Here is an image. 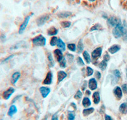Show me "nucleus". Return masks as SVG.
<instances>
[{
	"mask_svg": "<svg viewBox=\"0 0 127 120\" xmlns=\"http://www.w3.org/2000/svg\"><path fill=\"white\" fill-rule=\"evenodd\" d=\"M127 30L121 23H119L116 27H114L113 30V34L115 38H120L124 36Z\"/></svg>",
	"mask_w": 127,
	"mask_h": 120,
	"instance_id": "obj_1",
	"label": "nucleus"
},
{
	"mask_svg": "<svg viewBox=\"0 0 127 120\" xmlns=\"http://www.w3.org/2000/svg\"><path fill=\"white\" fill-rule=\"evenodd\" d=\"M32 42L33 45L36 46H45L46 45V38L43 36L39 35L34 37L33 39H32Z\"/></svg>",
	"mask_w": 127,
	"mask_h": 120,
	"instance_id": "obj_2",
	"label": "nucleus"
},
{
	"mask_svg": "<svg viewBox=\"0 0 127 120\" xmlns=\"http://www.w3.org/2000/svg\"><path fill=\"white\" fill-rule=\"evenodd\" d=\"M31 17V15H28L27 16L26 18H25L24 20V21L21 23V25L19 27V33L20 34H22L24 32V30H26V27H28V25L29 22V20H30Z\"/></svg>",
	"mask_w": 127,
	"mask_h": 120,
	"instance_id": "obj_3",
	"label": "nucleus"
},
{
	"mask_svg": "<svg viewBox=\"0 0 127 120\" xmlns=\"http://www.w3.org/2000/svg\"><path fill=\"white\" fill-rule=\"evenodd\" d=\"M15 91V89L13 87H9L8 89H7L6 90H4L3 92V94H2V97H3V98L4 100H8L10 98V97L12 96V94L14 93Z\"/></svg>",
	"mask_w": 127,
	"mask_h": 120,
	"instance_id": "obj_4",
	"label": "nucleus"
},
{
	"mask_svg": "<svg viewBox=\"0 0 127 120\" xmlns=\"http://www.w3.org/2000/svg\"><path fill=\"white\" fill-rule=\"evenodd\" d=\"M107 23L111 27H116L119 23H121V20L116 17H110L107 19Z\"/></svg>",
	"mask_w": 127,
	"mask_h": 120,
	"instance_id": "obj_5",
	"label": "nucleus"
},
{
	"mask_svg": "<svg viewBox=\"0 0 127 120\" xmlns=\"http://www.w3.org/2000/svg\"><path fill=\"white\" fill-rule=\"evenodd\" d=\"M50 19L49 15L45 14L43 15L40 16L38 18L37 20H36V23L38 26H42L45 23H46L48 20Z\"/></svg>",
	"mask_w": 127,
	"mask_h": 120,
	"instance_id": "obj_6",
	"label": "nucleus"
},
{
	"mask_svg": "<svg viewBox=\"0 0 127 120\" xmlns=\"http://www.w3.org/2000/svg\"><path fill=\"white\" fill-rule=\"evenodd\" d=\"M102 53V48L100 47H97L92 53V58L94 60H97L101 56Z\"/></svg>",
	"mask_w": 127,
	"mask_h": 120,
	"instance_id": "obj_7",
	"label": "nucleus"
},
{
	"mask_svg": "<svg viewBox=\"0 0 127 120\" xmlns=\"http://www.w3.org/2000/svg\"><path fill=\"white\" fill-rule=\"evenodd\" d=\"M50 91L51 90L49 87L43 86V87H41L39 88V92H40L41 94L42 97H43V98L47 97V96L50 93Z\"/></svg>",
	"mask_w": 127,
	"mask_h": 120,
	"instance_id": "obj_8",
	"label": "nucleus"
},
{
	"mask_svg": "<svg viewBox=\"0 0 127 120\" xmlns=\"http://www.w3.org/2000/svg\"><path fill=\"white\" fill-rule=\"evenodd\" d=\"M20 76H21V73L19 72H16L15 73H13L12 75V77H11V83L12 85H15L17 83L18 81H19V79L20 78Z\"/></svg>",
	"mask_w": 127,
	"mask_h": 120,
	"instance_id": "obj_9",
	"label": "nucleus"
},
{
	"mask_svg": "<svg viewBox=\"0 0 127 120\" xmlns=\"http://www.w3.org/2000/svg\"><path fill=\"white\" fill-rule=\"evenodd\" d=\"M113 93H114L115 97L118 100H120V99H121L122 98V96H123V91H122V89L120 87H118V86H117V87H116L114 88V90H113Z\"/></svg>",
	"mask_w": 127,
	"mask_h": 120,
	"instance_id": "obj_10",
	"label": "nucleus"
},
{
	"mask_svg": "<svg viewBox=\"0 0 127 120\" xmlns=\"http://www.w3.org/2000/svg\"><path fill=\"white\" fill-rule=\"evenodd\" d=\"M88 87L91 90H95L97 89V81L95 78H92L88 81Z\"/></svg>",
	"mask_w": 127,
	"mask_h": 120,
	"instance_id": "obj_11",
	"label": "nucleus"
},
{
	"mask_svg": "<svg viewBox=\"0 0 127 120\" xmlns=\"http://www.w3.org/2000/svg\"><path fill=\"white\" fill-rule=\"evenodd\" d=\"M52 79H53V73L51 71H50L46 74V78H45L43 81V84L51 85L52 83Z\"/></svg>",
	"mask_w": 127,
	"mask_h": 120,
	"instance_id": "obj_12",
	"label": "nucleus"
},
{
	"mask_svg": "<svg viewBox=\"0 0 127 120\" xmlns=\"http://www.w3.org/2000/svg\"><path fill=\"white\" fill-rule=\"evenodd\" d=\"M72 15V13L69 11H64L57 13V17L60 19H67Z\"/></svg>",
	"mask_w": 127,
	"mask_h": 120,
	"instance_id": "obj_13",
	"label": "nucleus"
},
{
	"mask_svg": "<svg viewBox=\"0 0 127 120\" xmlns=\"http://www.w3.org/2000/svg\"><path fill=\"white\" fill-rule=\"evenodd\" d=\"M54 55H55V58H56L57 61L59 63L64 58L62 51L61 50H60V49H55V50L54 51Z\"/></svg>",
	"mask_w": 127,
	"mask_h": 120,
	"instance_id": "obj_14",
	"label": "nucleus"
},
{
	"mask_svg": "<svg viewBox=\"0 0 127 120\" xmlns=\"http://www.w3.org/2000/svg\"><path fill=\"white\" fill-rule=\"evenodd\" d=\"M17 113V106H16L15 105L12 104V106H10L7 114L8 116L12 117V116H13L14 114H15Z\"/></svg>",
	"mask_w": 127,
	"mask_h": 120,
	"instance_id": "obj_15",
	"label": "nucleus"
},
{
	"mask_svg": "<svg viewBox=\"0 0 127 120\" xmlns=\"http://www.w3.org/2000/svg\"><path fill=\"white\" fill-rule=\"evenodd\" d=\"M67 77V73L64 71H59L57 73V80L58 82L60 83L63 81Z\"/></svg>",
	"mask_w": 127,
	"mask_h": 120,
	"instance_id": "obj_16",
	"label": "nucleus"
},
{
	"mask_svg": "<svg viewBox=\"0 0 127 120\" xmlns=\"http://www.w3.org/2000/svg\"><path fill=\"white\" fill-rule=\"evenodd\" d=\"M120 49H121L120 46H119V45L118 44H114L112 46H111V47L108 49V51L111 54H113L116 53L117 52H118L120 50Z\"/></svg>",
	"mask_w": 127,
	"mask_h": 120,
	"instance_id": "obj_17",
	"label": "nucleus"
},
{
	"mask_svg": "<svg viewBox=\"0 0 127 120\" xmlns=\"http://www.w3.org/2000/svg\"><path fill=\"white\" fill-rule=\"evenodd\" d=\"M26 43L24 41H20L17 42V44L13 45L12 47H10V49L11 50H13V49H17L21 48V47H26Z\"/></svg>",
	"mask_w": 127,
	"mask_h": 120,
	"instance_id": "obj_18",
	"label": "nucleus"
},
{
	"mask_svg": "<svg viewBox=\"0 0 127 120\" xmlns=\"http://www.w3.org/2000/svg\"><path fill=\"white\" fill-rule=\"evenodd\" d=\"M93 100L94 102L95 103V104H98L100 101V94L98 92H95L93 94Z\"/></svg>",
	"mask_w": 127,
	"mask_h": 120,
	"instance_id": "obj_19",
	"label": "nucleus"
},
{
	"mask_svg": "<svg viewBox=\"0 0 127 120\" xmlns=\"http://www.w3.org/2000/svg\"><path fill=\"white\" fill-rule=\"evenodd\" d=\"M58 32H59V30L54 27H50L47 32L48 35L50 36H55V35L57 34Z\"/></svg>",
	"mask_w": 127,
	"mask_h": 120,
	"instance_id": "obj_20",
	"label": "nucleus"
},
{
	"mask_svg": "<svg viewBox=\"0 0 127 120\" xmlns=\"http://www.w3.org/2000/svg\"><path fill=\"white\" fill-rule=\"evenodd\" d=\"M57 46L59 48L60 50H61L62 51H65V49H66V46H65V44L64 43V42L62 40H61V39H59L57 42Z\"/></svg>",
	"mask_w": 127,
	"mask_h": 120,
	"instance_id": "obj_21",
	"label": "nucleus"
},
{
	"mask_svg": "<svg viewBox=\"0 0 127 120\" xmlns=\"http://www.w3.org/2000/svg\"><path fill=\"white\" fill-rule=\"evenodd\" d=\"M91 104H92V102H91V100H90V99L89 98L87 97H84L83 99V101H82L83 106L85 107H86V108H87V107H90V106H91Z\"/></svg>",
	"mask_w": 127,
	"mask_h": 120,
	"instance_id": "obj_22",
	"label": "nucleus"
},
{
	"mask_svg": "<svg viewBox=\"0 0 127 120\" xmlns=\"http://www.w3.org/2000/svg\"><path fill=\"white\" fill-rule=\"evenodd\" d=\"M119 111L121 113L123 114H125L127 113V103L124 102L122 103L120 105V107H119Z\"/></svg>",
	"mask_w": 127,
	"mask_h": 120,
	"instance_id": "obj_23",
	"label": "nucleus"
},
{
	"mask_svg": "<svg viewBox=\"0 0 127 120\" xmlns=\"http://www.w3.org/2000/svg\"><path fill=\"white\" fill-rule=\"evenodd\" d=\"M94 111V107H87L83 111V114L85 116H89L90 114H92Z\"/></svg>",
	"mask_w": 127,
	"mask_h": 120,
	"instance_id": "obj_24",
	"label": "nucleus"
},
{
	"mask_svg": "<svg viewBox=\"0 0 127 120\" xmlns=\"http://www.w3.org/2000/svg\"><path fill=\"white\" fill-rule=\"evenodd\" d=\"M83 55L84 59H85V60L86 61V62H87L88 64L90 63V62H91V57H90V55L89 53H88V51H85L83 52Z\"/></svg>",
	"mask_w": 127,
	"mask_h": 120,
	"instance_id": "obj_25",
	"label": "nucleus"
},
{
	"mask_svg": "<svg viewBox=\"0 0 127 120\" xmlns=\"http://www.w3.org/2000/svg\"><path fill=\"white\" fill-rule=\"evenodd\" d=\"M77 50H78V53L80 54L83 51V40H79V42L78 44V47H77Z\"/></svg>",
	"mask_w": 127,
	"mask_h": 120,
	"instance_id": "obj_26",
	"label": "nucleus"
},
{
	"mask_svg": "<svg viewBox=\"0 0 127 120\" xmlns=\"http://www.w3.org/2000/svg\"><path fill=\"white\" fill-rule=\"evenodd\" d=\"M48 61H49V65L50 67H54V65H55V62H54V60L53 57H52V55L51 53H48Z\"/></svg>",
	"mask_w": 127,
	"mask_h": 120,
	"instance_id": "obj_27",
	"label": "nucleus"
},
{
	"mask_svg": "<svg viewBox=\"0 0 127 120\" xmlns=\"http://www.w3.org/2000/svg\"><path fill=\"white\" fill-rule=\"evenodd\" d=\"M107 66V62L105 61L104 60L102 61L99 63V64H98V67H99V68L101 70H102V71H104V70L106 69Z\"/></svg>",
	"mask_w": 127,
	"mask_h": 120,
	"instance_id": "obj_28",
	"label": "nucleus"
},
{
	"mask_svg": "<svg viewBox=\"0 0 127 120\" xmlns=\"http://www.w3.org/2000/svg\"><path fill=\"white\" fill-rule=\"evenodd\" d=\"M61 25L62 27L66 29V28H69V27L71 25V22L69 21H67V20L62 21L61 22Z\"/></svg>",
	"mask_w": 127,
	"mask_h": 120,
	"instance_id": "obj_29",
	"label": "nucleus"
},
{
	"mask_svg": "<svg viewBox=\"0 0 127 120\" xmlns=\"http://www.w3.org/2000/svg\"><path fill=\"white\" fill-rule=\"evenodd\" d=\"M58 40H59V39H58L57 37H55V36L52 37V38L51 39V40H50V42L51 46H56V45L57 44Z\"/></svg>",
	"mask_w": 127,
	"mask_h": 120,
	"instance_id": "obj_30",
	"label": "nucleus"
},
{
	"mask_svg": "<svg viewBox=\"0 0 127 120\" xmlns=\"http://www.w3.org/2000/svg\"><path fill=\"white\" fill-rule=\"evenodd\" d=\"M102 29V26L100 24H98V23H97V24H95L93 27H91L90 29V31H95V30H99Z\"/></svg>",
	"mask_w": 127,
	"mask_h": 120,
	"instance_id": "obj_31",
	"label": "nucleus"
},
{
	"mask_svg": "<svg viewBox=\"0 0 127 120\" xmlns=\"http://www.w3.org/2000/svg\"><path fill=\"white\" fill-rule=\"evenodd\" d=\"M60 63V66L62 68H64L66 67V63H67V60L65 59V58L64 57L63 59L61 60V61L59 62Z\"/></svg>",
	"mask_w": 127,
	"mask_h": 120,
	"instance_id": "obj_32",
	"label": "nucleus"
},
{
	"mask_svg": "<svg viewBox=\"0 0 127 120\" xmlns=\"http://www.w3.org/2000/svg\"><path fill=\"white\" fill-rule=\"evenodd\" d=\"M113 75H114V77L116 79H117L118 80H120V77H121V73H120V72L118 70H114Z\"/></svg>",
	"mask_w": 127,
	"mask_h": 120,
	"instance_id": "obj_33",
	"label": "nucleus"
},
{
	"mask_svg": "<svg viewBox=\"0 0 127 120\" xmlns=\"http://www.w3.org/2000/svg\"><path fill=\"white\" fill-rule=\"evenodd\" d=\"M67 48L69 49L71 51H76V46L74 44H69L67 45Z\"/></svg>",
	"mask_w": 127,
	"mask_h": 120,
	"instance_id": "obj_34",
	"label": "nucleus"
},
{
	"mask_svg": "<svg viewBox=\"0 0 127 120\" xmlns=\"http://www.w3.org/2000/svg\"><path fill=\"white\" fill-rule=\"evenodd\" d=\"M77 63L80 66H85V63H84L83 60V59L81 57L77 58Z\"/></svg>",
	"mask_w": 127,
	"mask_h": 120,
	"instance_id": "obj_35",
	"label": "nucleus"
},
{
	"mask_svg": "<svg viewBox=\"0 0 127 120\" xmlns=\"http://www.w3.org/2000/svg\"><path fill=\"white\" fill-rule=\"evenodd\" d=\"M82 96L83 94L81 90H78V92L76 93L75 96H74V98L76 99H77V100H78V99H81V97H82Z\"/></svg>",
	"mask_w": 127,
	"mask_h": 120,
	"instance_id": "obj_36",
	"label": "nucleus"
},
{
	"mask_svg": "<svg viewBox=\"0 0 127 120\" xmlns=\"http://www.w3.org/2000/svg\"><path fill=\"white\" fill-rule=\"evenodd\" d=\"M93 73H94V70L90 66H88L87 68V74L88 77H90V76L92 75Z\"/></svg>",
	"mask_w": 127,
	"mask_h": 120,
	"instance_id": "obj_37",
	"label": "nucleus"
},
{
	"mask_svg": "<svg viewBox=\"0 0 127 120\" xmlns=\"http://www.w3.org/2000/svg\"><path fill=\"white\" fill-rule=\"evenodd\" d=\"M66 57H67V58L68 62H69V63H71L72 61H73L74 56L72 55V54H66Z\"/></svg>",
	"mask_w": 127,
	"mask_h": 120,
	"instance_id": "obj_38",
	"label": "nucleus"
},
{
	"mask_svg": "<svg viewBox=\"0 0 127 120\" xmlns=\"http://www.w3.org/2000/svg\"><path fill=\"white\" fill-rule=\"evenodd\" d=\"M14 56H15L14 54H12V55H10V56H8L7 58H6L4 59V60L2 61V63H6V62L9 61H10L11 59H12L13 57H14Z\"/></svg>",
	"mask_w": 127,
	"mask_h": 120,
	"instance_id": "obj_39",
	"label": "nucleus"
},
{
	"mask_svg": "<svg viewBox=\"0 0 127 120\" xmlns=\"http://www.w3.org/2000/svg\"><path fill=\"white\" fill-rule=\"evenodd\" d=\"M68 120H75V114L72 113H69L67 116Z\"/></svg>",
	"mask_w": 127,
	"mask_h": 120,
	"instance_id": "obj_40",
	"label": "nucleus"
},
{
	"mask_svg": "<svg viewBox=\"0 0 127 120\" xmlns=\"http://www.w3.org/2000/svg\"><path fill=\"white\" fill-rule=\"evenodd\" d=\"M121 89H122V91L123 92V93H125V94H127V83H125V84L122 85Z\"/></svg>",
	"mask_w": 127,
	"mask_h": 120,
	"instance_id": "obj_41",
	"label": "nucleus"
},
{
	"mask_svg": "<svg viewBox=\"0 0 127 120\" xmlns=\"http://www.w3.org/2000/svg\"><path fill=\"white\" fill-rule=\"evenodd\" d=\"M109 60H110L109 54H107V53L105 54V55L104 56V61H106V62H108L109 61Z\"/></svg>",
	"mask_w": 127,
	"mask_h": 120,
	"instance_id": "obj_42",
	"label": "nucleus"
},
{
	"mask_svg": "<svg viewBox=\"0 0 127 120\" xmlns=\"http://www.w3.org/2000/svg\"><path fill=\"white\" fill-rule=\"evenodd\" d=\"M95 77H96L97 80H100V78H101V73H100L99 72H98V71L96 72H95Z\"/></svg>",
	"mask_w": 127,
	"mask_h": 120,
	"instance_id": "obj_43",
	"label": "nucleus"
},
{
	"mask_svg": "<svg viewBox=\"0 0 127 120\" xmlns=\"http://www.w3.org/2000/svg\"><path fill=\"white\" fill-rule=\"evenodd\" d=\"M87 87V81L85 80V81H84V82L83 83L82 87H81V89H82L83 91V90H85Z\"/></svg>",
	"mask_w": 127,
	"mask_h": 120,
	"instance_id": "obj_44",
	"label": "nucleus"
},
{
	"mask_svg": "<svg viewBox=\"0 0 127 120\" xmlns=\"http://www.w3.org/2000/svg\"><path fill=\"white\" fill-rule=\"evenodd\" d=\"M105 120H113V119L112 118V117H111V116H110L109 115L105 114Z\"/></svg>",
	"mask_w": 127,
	"mask_h": 120,
	"instance_id": "obj_45",
	"label": "nucleus"
},
{
	"mask_svg": "<svg viewBox=\"0 0 127 120\" xmlns=\"http://www.w3.org/2000/svg\"><path fill=\"white\" fill-rule=\"evenodd\" d=\"M20 97H21V96H20V95H19V96H16V97H15L14 99H13V100H12V103L15 102L17 101V100L18 99H19Z\"/></svg>",
	"mask_w": 127,
	"mask_h": 120,
	"instance_id": "obj_46",
	"label": "nucleus"
},
{
	"mask_svg": "<svg viewBox=\"0 0 127 120\" xmlns=\"http://www.w3.org/2000/svg\"><path fill=\"white\" fill-rule=\"evenodd\" d=\"M52 120H59V118H58V116H57V114H55L53 115V116H52Z\"/></svg>",
	"mask_w": 127,
	"mask_h": 120,
	"instance_id": "obj_47",
	"label": "nucleus"
},
{
	"mask_svg": "<svg viewBox=\"0 0 127 120\" xmlns=\"http://www.w3.org/2000/svg\"><path fill=\"white\" fill-rule=\"evenodd\" d=\"M91 92H90V90H86V94L88 95V96H90L91 95Z\"/></svg>",
	"mask_w": 127,
	"mask_h": 120,
	"instance_id": "obj_48",
	"label": "nucleus"
},
{
	"mask_svg": "<svg viewBox=\"0 0 127 120\" xmlns=\"http://www.w3.org/2000/svg\"><path fill=\"white\" fill-rule=\"evenodd\" d=\"M88 1H90V2H94V1H95L96 0H88Z\"/></svg>",
	"mask_w": 127,
	"mask_h": 120,
	"instance_id": "obj_49",
	"label": "nucleus"
},
{
	"mask_svg": "<svg viewBox=\"0 0 127 120\" xmlns=\"http://www.w3.org/2000/svg\"><path fill=\"white\" fill-rule=\"evenodd\" d=\"M126 74H127V66L126 67Z\"/></svg>",
	"mask_w": 127,
	"mask_h": 120,
	"instance_id": "obj_50",
	"label": "nucleus"
},
{
	"mask_svg": "<svg viewBox=\"0 0 127 120\" xmlns=\"http://www.w3.org/2000/svg\"><path fill=\"white\" fill-rule=\"evenodd\" d=\"M126 4V6H127V2H126V4Z\"/></svg>",
	"mask_w": 127,
	"mask_h": 120,
	"instance_id": "obj_51",
	"label": "nucleus"
}]
</instances>
